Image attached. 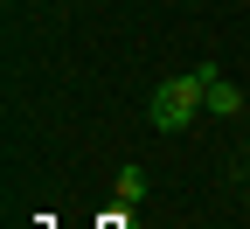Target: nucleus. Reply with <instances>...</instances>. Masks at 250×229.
Masks as SVG:
<instances>
[{
  "label": "nucleus",
  "instance_id": "3",
  "mask_svg": "<svg viewBox=\"0 0 250 229\" xmlns=\"http://www.w3.org/2000/svg\"><path fill=\"white\" fill-rule=\"evenodd\" d=\"M146 194H153V181H146V167H125V174H118V208H139Z\"/></svg>",
  "mask_w": 250,
  "mask_h": 229
},
{
  "label": "nucleus",
  "instance_id": "5",
  "mask_svg": "<svg viewBox=\"0 0 250 229\" xmlns=\"http://www.w3.org/2000/svg\"><path fill=\"white\" fill-rule=\"evenodd\" d=\"M243 194H250V187H243Z\"/></svg>",
  "mask_w": 250,
  "mask_h": 229
},
{
  "label": "nucleus",
  "instance_id": "1",
  "mask_svg": "<svg viewBox=\"0 0 250 229\" xmlns=\"http://www.w3.org/2000/svg\"><path fill=\"white\" fill-rule=\"evenodd\" d=\"M215 77H223V62H195V70L167 77L160 90H153V104H146L153 132H188L195 118H208V83Z\"/></svg>",
  "mask_w": 250,
  "mask_h": 229
},
{
  "label": "nucleus",
  "instance_id": "4",
  "mask_svg": "<svg viewBox=\"0 0 250 229\" xmlns=\"http://www.w3.org/2000/svg\"><path fill=\"white\" fill-rule=\"evenodd\" d=\"M243 153H250V139H243Z\"/></svg>",
  "mask_w": 250,
  "mask_h": 229
},
{
  "label": "nucleus",
  "instance_id": "2",
  "mask_svg": "<svg viewBox=\"0 0 250 229\" xmlns=\"http://www.w3.org/2000/svg\"><path fill=\"white\" fill-rule=\"evenodd\" d=\"M236 111H243V90H236L229 77H215V83H208V118H236Z\"/></svg>",
  "mask_w": 250,
  "mask_h": 229
}]
</instances>
